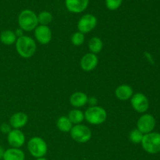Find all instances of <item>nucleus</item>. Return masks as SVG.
<instances>
[{"label": "nucleus", "mask_w": 160, "mask_h": 160, "mask_svg": "<svg viewBox=\"0 0 160 160\" xmlns=\"http://www.w3.org/2000/svg\"><path fill=\"white\" fill-rule=\"evenodd\" d=\"M16 48L17 52L21 57L28 59L34 56L36 52L37 45L34 39L28 36L23 35L17 38L16 42Z\"/></svg>", "instance_id": "obj_1"}, {"label": "nucleus", "mask_w": 160, "mask_h": 160, "mask_svg": "<svg viewBox=\"0 0 160 160\" xmlns=\"http://www.w3.org/2000/svg\"><path fill=\"white\" fill-rule=\"evenodd\" d=\"M18 23L23 31H31L35 29L38 24V16L30 9H24L20 13Z\"/></svg>", "instance_id": "obj_2"}, {"label": "nucleus", "mask_w": 160, "mask_h": 160, "mask_svg": "<svg viewBox=\"0 0 160 160\" xmlns=\"http://www.w3.org/2000/svg\"><path fill=\"white\" fill-rule=\"evenodd\" d=\"M142 148L149 154H156L160 152V134L151 132L144 134L142 141Z\"/></svg>", "instance_id": "obj_3"}, {"label": "nucleus", "mask_w": 160, "mask_h": 160, "mask_svg": "<svg viewBox=\"0 0 160 160\" xmlns=\"http://www.w3.org/2000/svg\"><path fill=\"white\" fill-rule=\"evenodd\" d=\"M107 117L106 110L100 106H91L84 113V119L89 123L98 125L104 123Z\"/></svg>", "instance_id": "obj_4"}, {"label": "nucleus", "mask_w": 160, "mask_h": 160, "mask_svg": "<svg viewBox=\"0 0 160 160\" xmlns=\"http://www.w3.org/2000/svg\"><path fill=\"white\" fill-rule=\"evenodd\" d=\"M28 148L35 158H42L47 153L48 147L45 141L39 137H34L28 142Z\"/></svg>", "instance_id": "obj_5"}, {"label": "nucleus", "mask_w": 160, "mask_h": 160, "mask_svg": "<svg viewBox=\"0 0 160 160\" xmlns=\"http://www.w3.org/2000/svg\"><path fill=\"white\" fill-rule=\"evenodd\" d=\"M70 136L78 143H85L92 138V131L88 127L81 124H76L70 130Z\"/></svg>", "instance_id": "obj_6"}, {"label": "nucleus", "mask_w": 160, "mask_h": 160, "mask_svg": "<svg viewBox=\"0 0 160 160\" xmlns=\"http://www.w3.org/2000/svg\"><path fill=\"white\" fill-rule=\"evenodd\" d=\"M137 127L144 134L152 132L156 127V119L151 114H144L138 120Z\"/></svg>", "instance_id": "obj_7"}, {"label": "nucleus", "mask_w": 160, "mask_h": 160, "mask_svg": "<svg viewBox=\"0 0 160 160\" xmlns=\"http://www.w3.org/2000/svg\"><path fill=\"white\" fill-rule=\"evenodd\" d=\"M97 24V18L92 14L84 15L79 20L78 23V28L80 32L87 34L92 31Z\"/></svg>", "instance_id": "obj_8"}, {"label": "nucleus", "mask_w": 160, "mask_h": 160, "mask_svg": "<svg viewBox=\"0 0 160 160\" xmlns=\"http://www.w3.org/2000/svg\"><path fill=\"white\" fill-rule=\"evenodd\" d=\"M131 98V105L135 111L142 113V112H146L148 109L149 102H148V98L144 94L138 92L133 95Z\"/></svg>", "instance_id": "obj_9"}, {"label": "nucleus", "mask_w": 160, "mask_h": 160, "mask_svg": "<svg viewBox=\"0 0 160 160\" xmlns=\"http://www.w3.org/2000/svg\"><path fill=\"white\" fill-rule=\"evenodd\" d=\"M7 141L12 148H19L24 144L25 136L21 131L18 129L11 130L8 134Z\"/></svg>", "instance_id": "obj_10"}, {"label": "nucleus", "mask_w": 160, "mask_h": 160, "mask_svg": "<svg viewBox=\"0 0 160 160\" xmlns=\"http://www.w3.org/2000/svg\"><path fill=\"white\" fill-rule=\"evenodd\" d=\"M34 35L39 43L46 45L52 39V31L48 26L40 25L35 28Z\"/></svg>", "instance_id": "obj_11"}, {"label": "nucleus", "mask_w": 160, "mask_h": 160, "mask_svg": "<svg viewBox=\"0 0 160 160\" xmlns=\"http://www.w3.org/2000/svg\"><path fill=\"white\" fill-rule=\"evenodd\" d=\"M89 0H65L67 9L73 13H80L86 9Z\"/></svg>", "instance_id": "obj_12"}, {"label": "nucleus", "mask_w": 160, "mask_h": 160, "mask_svg": "<svg viewBox=\"0 0 160 160\" xmlns=\"http://www.w3.org/2000/svg\"><path fill=\"white\" fill-rule=\"evenodd\" d=\"M98 62V57L93 53L84 55L81 60V67L84 71H92L97 67Z\"/></svg>", "instance_id": "obj_13"}, {"label": "nucleus", "mask_w": 160, "mask_h": 160, "mask_svg": "<svg viewBox=\"0 0 160 160\" xmlns=\"http://www.w3.org/2000/svg\"><path fill=\"white\" fill-rule=\"evenodd\" d=\"M28 121V117L24 112H17L11 117L9 120V124L14 129H19L27 124Z\"/></svg>", "instance_id": "obj_14"}, {"label": "nucleus", "mask_w": 160, "mask_h": 160, "mask_svg": "<svg viewBox=\"0 0 160 160\" xmlns=\"http://www.w3.org/2000/svg\"><path fill=\"white\" fill-rule=\"evenodd\" d=\"M115 95L118 99L121 101H127L133 95V89L128 84H122L116 89Z\"/></svg>", "instance_id": "obj_15"}, {"label": "nucleus", "mask_w": 160, "mask_h": 160, "mask_svg": "<svg viewBox=\"0 0 160 160\" xmlns=\"http://www.w3.org/2000/svg\"><path fill=\"white\" fill-rule=\"evenodd\" d=\"M88 97L86 95V94L83 92H75L70 96V104L76 108H80L84 106V105L88 103Z\"/></svg>", "instance_id": "obj_16"}, {"label": "nucleus", "mask_w": 160, "mask_h": 160, "mask_svg": "<svg viewBox=\"0 0 160 160\" xmlns=\"http://www.w3.org/2000/svg\"><path fill=\"white\" fill-rule=\"evenodd\" d=\"M3 160H24L25 155L22 150L19 148H11L6 150L3 156Z\"/></svg>", "instance_id": "obj_17"}, {"label": "nucleus", "mask_w": 160, "mask_h": 160, "mask_svg": "<svg viewBox=\"0 0 160 160\" xmlns=\"http://www.w3.org/2000/svg\"><path fill=\"white\" fill-rule=\"evenodd\" d=\"M0 41L6 45H11L17 42V36L13 31L6 30L0 34Z\"/></svg>", "instance_id": "obj_18"}, {"label": "nucleus", "mask_w": 160, "mask_h": 160, "mask_svg": "<svg viewBox=\"0 0 160 160\" xmlns=\"http://www.w3.org/2000/svg\"><path fill=\"white\" fill-rule=\"evenodd\" d=\"M57 128L62 132H70L73 128V123L70 122L68 117H61L57 120Z\"/></svg>", "instance_id": "obj_19"}, {"label": "nucleus", "mask_w": 160, "mask_h": 160, "mask_svg": "<svg viewBox=\"0 0 160 160\" xmlns=\"http://www.w3.org/2000/svg\"><path fill=\"white\" fill-rule=\"evenodd\" d=\"M103 44L100 38L97 37H94L90 39L88 42V48L90 49L91 52L93 54H97V53L100 52L102 49Z\"/></svg>", "instance_id": "obj_20"}, {"label": "nucleus", "mask_w": 160, "mask_h": 160, "mask_svg": "<svg viewBox=\"0 0 160 160\" xmlns=\"http://www.w3.org/2000/svg\"><path fill=\"white\" fill-rule=\"evenodd\" d=\"M68 118L72 123L79 124L84 120V114L83 113L82 111L78 110V109H73L69 112Z\"/></svg>", "instance_id": "obj_21"}, {"label": "nucleus", "mask_w": 160, "mask_h": 160, "mask_svg": "<svg viewBox=\"0 0 160 160\" xmlns=\"http://www.w3.org/2000/svg\"><path fill=\"white\" fill-rule=\"evenodd\" d=\"M52 20V15L49 12H47V11L41 12L38 16V21L41 25L47 26V25L51 23Z\"/></svg>", "instance_id": "obj_22"}, {"label": "nucleus", "mask_w": 160, "mask_h": 160, "mask_svg": "<svg viewBox=\"0 0 160 160\" xmlns=\"http://www.w3.org/2000/svg\"><path fill=\"white\" fill-rule=\"evenodd\" d=\"M144 134H142L138 129H134L131 131L129 134V138L132 143L139 144L142 143V141L143 139Z\"/></svg>", "instance_id": "obj_23"}, {"label": "nucleus", "mask_w": 160, "mask_h": 160, "mask_svg": "<svg viewBox=\"0 0 160 160\" xmlns=\"http://www.w3.org/2000/svg\"><path fill=\"white\" fill-rule=\"evenodd\" d=\"M84 35L83 33L78 32L74 33V34L72 35L71 37V42L73 44L76 46H79V45H81L84 42Z\"/></svg>", "instance_id": "obj_24"}, {"label": "nucleus", "mask_w": 160, "mask_h": 160, "mask_svg": "<svg viewBox=\"0 0 160 160\" xmlns=\"http://www.w3.org/2000/svg\"><path fill=\"white\" fill-rule=\"evenodd\" d=\"M123 0H106V6L109 10H116L122 5Z\"/></svg>", "instance_id": "obj_25"}, {"label": "nucleus", "mask_w": 160, "mask_h": 160, "mask_svg": "<svg viewBox=\"0 0 160 160\" xmlns=\"http://www.w3.org/2000/svg\"><path fill=\"white\" fill-rule=\"evenodd\" d=\"M0 131L3 133V134H9L11 131V126L10 124L4 123L0 126Z\"/></svg>", "instance_id": "obj_26"}, {"label": "nucleus", "mask_w": 160, "mask_h": 160, "mask_svg": "<svg viewBox=\"0 0 160 160\" xmlns=\"http://www.w3.org/2000/svg\"><path fill=\"white\" fill-rule=\"evenodd\" d=\"M88 103L92 106H96L98 100L95 97H90V98H88Z\"/></svg>", "instance_id": "obj_27"}, {"label": "nucleus", "mask_w": 160, "mask_h": 160, "mask_svg": "<svg viewBox=\"0 0 160 160\" xmlns=\"http://www.w3.org/2000/svg\"><path fill=\"white\" fill-rule=\"evenodd\" d=\"M14 33H15L16 36H17V37H18V38H20V37H22V36H23V30H22L21 28H19V29H17Z\"/></svg>", "instance_id": "obj_28"}, {"label": "nucleus", "mask_w": 160, "mask_h": 160, "mask_svg": "<svg viewBox=\"0 0 160 160\" xmlns=\"http://www.w3.org/2000/svg\"><path fill=\"white\" fill-rule=\"evenodd\" d=\"M4 153H5L4 148H3L2 146H0V160L3 159V156H4Z\"/></svg>", "instance_id": "obj_29"}, {"label": "nucleus", "mask_w": 160, "mask_h": 160, "mask_svg": "<svg viewBox=\"0 0 160 160\" xmlns=\"http://www.w3.org/2000/svg\"><path fill=\"white\" fill-rule=\"evenodd\" d=\"M36 160H47V159H45V158L42 157V158H38V159H37Z\"/></svg>", "instance_id": "obj_30"}]
</instances>
